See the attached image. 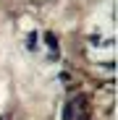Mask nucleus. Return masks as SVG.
Segmentation results:
<instances>
[{
    "mask_svg": "<svg viewBox=\"0 0 118 120\" xmlns=\"http://www.w3.org/2000/svg\"><path fill=\"white\" fill-rule=\"evenodd\" d=\"M63 120H87V99L84 97H73L71 102H66Z\"/></svg>",
    "mask_w": 118,
    "mask_h": 120,
    "instance_id": "1",
    "label": "nucleus"
}]
</instances>
